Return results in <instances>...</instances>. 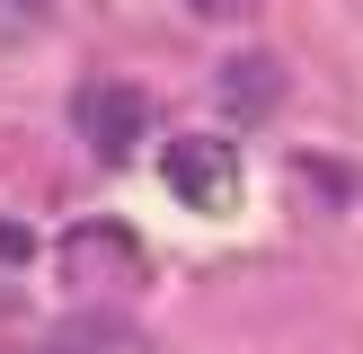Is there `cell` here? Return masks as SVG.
<instances>
[{
	"instance_id": "obj_7",
	"label": "cell",
	"mask_w": 363,
	"mask_h": 354,
	"mask_svg": "<svg viewBox=\"0 0 363 354\" xmlns=\"http://www.w3.org/2000/svg\"><path fill=\"white\" fill-rule=\"evenodd\" d=\"M0 257H27V230L18 222H0Z\"/></svg>"
},
{
	"instance_id": "obj_4",
	"label": "cell",
	"mask_w": 363,
	"mask_h": 354,
	"mask_svg": "<svg viewBox=\"0 0 363 354\" xmlns=\"http://www.w3.org/2000/svg\"><path fill=\"white\" fill-rule=\"evenodd\" d=\"M213 88H222V106H230L240 124H257V115L284 106V62H275V53H230Z\"/></svg>"
},
{
	"instance_id": "obj_5",
	"label": "cell",
	"mask_w": 363,
	"mask_h": 354,
	"mask_svg": "<svg viewBox=\"0 0 363 354\" xmlns=\"http://www.w3.org/2000/svg\"><path fill=\"white\" fill-rule=\"evenodd\" d=\"M27 354H142V336L124 328V319H106V310H80V319H62V328H45Z\"/></svg>"
},
{
	"instance_id": "obj_3",
	"label": "cell",
	"mask_w": 363,
	"mask_h": 354,
	"mask_svg": "<svg viewBox=\"0 0 363 354\" xmlns=\"http://www.w3.org/2000/svg\"><path fill=\"white\" fill-rule=\"evenodd\" d=\"M62 283L71 292H124V283H142V248L124 222H71L62 239Z\"/></svg>"
},
{
	"instance_id": "obj_8",
	"label": "cell",
	"mask_w": 363,
	"mask_h": 354,
	"mask_svg": "<svg viewBox=\"0 0 363 354\" xmlns=\"http://www.w3.org/2000/svg\"><path fill=\"white\" fill-rule=\"evenodd\" d=\"M0 9H18V18H45V9H53V0H0Z\"/></svg>"
},
{
	"instance_id": "obj_6",
	"label": "cell",
	"mask_w": 363,
	"mask_h": 354,
	"mask_svg": "<svg viewBox=\"0 0 363 354\" xmlns=\"http://www.w3.org/2000/svg\"><path fill=\"white\" fill-rule=\"evenodd\" d=\"M186 9H195V18H213V27H230V18H240L248 0H186Z\"/></svg>"
},
{
	"instance_id": "obj_1",
	"label": "cell",
	"mask_w": 363,
	"mask_h": 354,
	"mask_svg": "<svg viewBox=\"0 0 363 354\" xmlns=\"http://www.w3.org/2000/svg\"><path fill=\"white\" fill-rule=\"evenodd\" d=\"M160 186L186 212H230L240 204V151H230L222 133H177L169 151H160Z\"/></svg>"
},
{
	"instance_id": "obj_2",
	"label": "cell",
	"mask_w": 363,
	"mask_h": 354,
	"mask_svg": "<svg viewBox=\"0 0 363 354\" xmlns=\"http://www.w3.org/2000/svg\"><path fill=\"white\" fill-rule=\"evenodd\" d=\"M71 133H80L98 159H124L142 133H151V98L124 88V80H80L71 88Z\"/></svg>"
}]
</instances>
